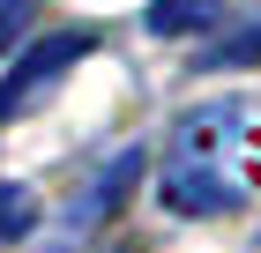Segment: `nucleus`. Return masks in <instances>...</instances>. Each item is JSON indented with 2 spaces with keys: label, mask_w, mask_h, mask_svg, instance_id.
I'll return each mask as SVG.
<instances>
[{
  "label": "nucleus",
  "mask_w": 261,
  "mask_h": 253,
  "mask_svg": "<svg viewBox=\"0 0 261 253\" xmlns=\"http://www.w3.org/2000/svg\"><path fill=\"white\" fill-rule=\"evenodd\" d=\"M209 15H217V0H149V30H157V38H187V30H201Z\"/></svg>",
  "instance_id": "3"
},
{
  "label": "nucleus",
  "mask_w": 261,
  "mask_h": 253,
  "mask_svg": "<svg viewBox=\"0 0 261 253\" xmlns=\"http://www.w3.org/2000/svg\"><path fill=\"white\" fill-rule=\"evenodd\" d=\"M254 253H261V246H254Z\"/></svg>",
  "instance_id": "7"
},
{
  "label": "nucleus",
  "mask_w": 261,
  "mask_h": 253,
  "mask_svg": "<svg viewBox=\"0 0 261 253\" xmlns=\"http://www.w3.org/2000/svg\"><path fill=\"white\" fill-rule=\"evenodd\" d=\"M22 22H30V0H0V52L22 38Z\"/></svg>",
  "instance_id": "5"
},
{
  "label": "nucleus",
  "mask_w": 261,
  "mask_h": 253,
  "mask_svg": "<svg viewBox=\"0 0 261 253\" xmlns=\"http://www.w3.org/2000/svg\"><path fill=\"white\" fill-rule=\"evenodd\" d=\"M120 253H135V246H120Z\"/></svg>",
  "instance_id": "6"
},
{
  "label": "nucleus",
  "mask_w": 261,
  "mask_h": 253,
  "mask_svg": "<svg viewBox=\"0 0 261 253\" xmlns=\"http://www.w3.org/2000/svg\"><path fill=\"white\" fill-rule=\"evenodd\" d=\"M164 209L179 216H224L261 194V112L246 97H209L172 127L157 172Z\"/></svg>",
  "instance_id": "1"
},
{
  "label": "nucleus",
  "mask_w": 261,
  "mask_h": 253,
  "mask_svg": "<svg viewBox=\"0 0 261 253\" xmlns=\"http://www.w3.org/2000/svg\"><path fill=\"white\" fill-rule=\"evenodd\" d=\"M30 216H38L30 186H0V238H22V231H30Z\"/></svg>",
  "instance_id": "4"
},
{
  "label": "nucleus",
  "mask_w": 261,
  "mask_h": 253,
  "mask_svg": "<svg viewBox=\"0 0 261 253\" xmlns=\"http://www.w3.org/2000/svg\"><path fill=\"white\" fill-rule=\"evenodd\" d=\"M90 30H53V38H38L30 52L15 60V75L0 82V119H22V112H38L53 90H60V75L75 67V60H90Z\"/></svg>",
  "instance_id": "2"
}]
</instances>
